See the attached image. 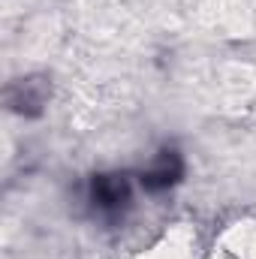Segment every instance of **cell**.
I'll return each mask as SVG.
<instances>
[{"label":"cell","mask_w":256,"mask_h":259,"mask_svg":"<svg viewBox=\"0 0 256 259\" xmlns=\"http://www.w3.org/2000/svg\"><path fill=\"white\" fill-rule=\"evenodd\" d=\"M217 259H256V220H238L226 226L214 244Z\"/></svg>","instance_id":"1"}]
</instances>
